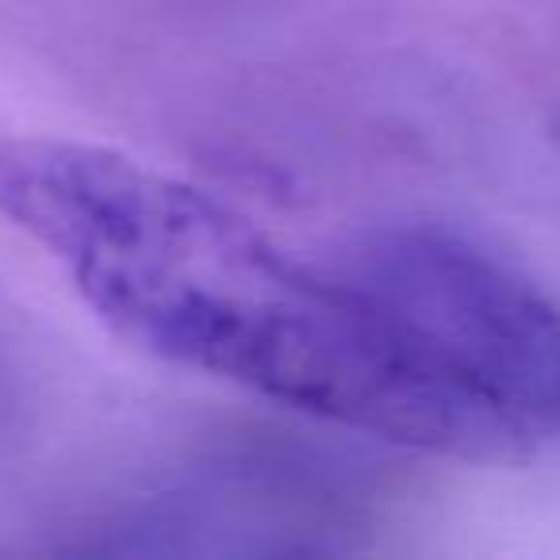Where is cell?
I'll use <instances>...</instances> for the list:
<instances>
[{"label":"cell","instance_id":"1","mask_svg":"<svg viewBox=\"0 0 560 560\" xmlns=\"http://www.w3.org/2000/svg\"><path fill=\"white\" fill-rule=\"evenodd\" d=\"M0 219L154 358L384 442L518 460L488 415L422 365L369 284L296 261L188 180L104 147L0 135Z\"/></svg>","mask_w":560,"mask_h":560},{"label":"cell","instance_id":"2","mask_svg":"<svg viewBox=\"0 0 560 560\" xmlns=\"http://www.w3.org/2000/svg\"><path fill=\"white\" fill-rule=\"evenodd\" d=\"M346 269L422 361L529 453L560 438V304L442 231L373 234Z\"/></svg>","mask_w":560,"mask_h":560},{"label":"cell","instance_id":"3","mask_svg":"<svg viewBox=\"0 0 560 560\" xmlns=\"http://www.w3.org/2000/svg\"><path fill=\"white\" fill-rule=\"evenodd\" d=\"M552 139H557V142H560V116H557V119H552Z\"/></svg>","mask_w":560,"mask_h":560}]
</instances>
